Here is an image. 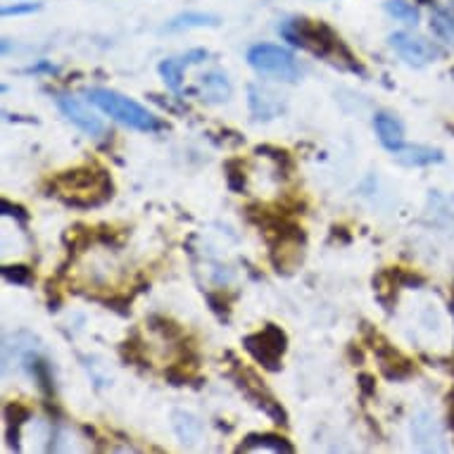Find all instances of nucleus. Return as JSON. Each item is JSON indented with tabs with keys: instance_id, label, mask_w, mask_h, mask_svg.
<instances>
[{
	"instance_id": "nucleus-1",
	"label": "nucleus",
	"mask_w": 454,
	"mask_h": 454,
	"mask_svg": "<svg viewBox=\"0 0 454 454\" xmlns=\"http://www.w3.org/2000/svg\"><path fill=\"white\" fill-rule=\"evenodd\" d=\"M53 196H60L62 203L72 207H98L112 197V179L105 169L84 165L62 172L50 179Z\"/></svg>"
},
{
	"instance_id": "nucleus-2",
	"label": "nucleus",
	"mask_w": 454,
	"mask_h": 454,
	"mask_svg": "<svg viewBox=\"0 0 454 454\" xmlns=\"http://www.w3.org/2000/svg\"><path fill=\"white\" fill-rule=\"evenodd\" d=\"M281 34L296 48H304V50H310L312 55H319V58H338L341 62H345L348 69L364 74V67L355 60V55L350 53V48L342 43L341 36L326 22L304 19V17L303 19H290L288 24H283Z\"/></svg>"
},
{
	"instance_id": "nucleus-3",
	"label": "nucleus",
	"mask_w": 454,
	"mask_h": 454,
	"mask_svg": "<svg viewBox=\"0 0 454 454\" xmlns=\"http://www.w3.org/2000/svg\"><path fill=\"white\" fill-rule=\"evenodd\" d=\"M88 96V103L103 110L105 114H110L112 119H117L124 127L136 131H159L162 129V121L155 117L152 112H148L141 103L127 98L117 91H110V88H88L86 91Z\"/></svg>"
},
{
	"instance_id": "nucleus-4",
	"label": "nucleus",
	"mask_w": 454,
	"mask_h": 454,
	"mask_svg": "<svg viewBox=\"0 0 454 454\" xmlns=\"http://www.w3.org/2000/svg\"><path fill=\"white\" fill-rule=\"evenodd\" d=\"M248 62L252 69H258L259 74L273 76L281 81H297L300 79V65L296 55L288 48L276 46V43H258L248 50Z\"/></svg>"
},
{
	"instance_id": "nucleus-5",
	"label": "nucleus",
	"mask_w": 454,
	"mask_h": 454,
	"mask_svg": "<svg viewBox=\"0 0 454 454\" xmlns=\"http://www.w3.org/2000/svg\"><path fill=\"white\" fill-rule=\"evenodd\" d=\"M242 348L250 352V357L265 369L279 371L281 357L288 350V335L276 324H266L262 331L242 338Z\"/></svg>"
},
{
	"instance_id": "nucleus-6",
	"label": "nucleus",
	"mask_w": 454,
	"mask_h": 454,
	"mask_svg": "<svg viewBox=\"0 0 454 454\" xmlns=\"http://www.w3.org/2000/svg\"><path fill=\"white\" fill-rule=\"evenodd\" d=\"M364 338L371 342L376 359H379L381 373L388 381H407L409 376H414V362L402 355L400 350H395L386 338H381L373 328H369V324H364Z\"/></svg>"
},
{
	"instance_id": "nucleus-7",
	"label": "nucleus",
	"mask_w": 454,
	"mask_h": 454,
	"mask_svg": "<svg viewBox=\"0 0 454 454\" xmlns=\"http://www.w3.org/2000/svg\"><path fill=\"white\" fill-rule=\"evenodd\" d=\"M235 386L241 388V393L248 397V400L255 404L258 409H262L266 417L272 419L273 424L288 426V414L286 409L281 407V402H276L269 390L265 388V381H259L252 371L242 369L238 376H235Z\"/></svg>"
},
{
	"instance_id": "nucleus-8",
	"label": "nucleus",
	"mask_w": 454,
	"mask_h": 454,
	"mask_svg": "<svg viewBox=\"0 0 454 454\" xmlns=\"http://www.w3.org/2000/svg\"><path fill=\"white\" fill-rule=\"evenodd\" d=\"M388 41H390L395 53L400 55L407 65H414V67H424V65L440 58V48L435 43L421 36H414L409 31H395Z\"/></svg>"
},
{
	"instance_id": "nucleus-9",
	"label": "nucleus",
	"mask_w": 454,
	"mask_h": 454,
	"mask_svg": "<svg viewBox=\"0 0 454 454\" xmlns=\"http://www.w3.org/2000/svg\"><path fill=\"white\" fill-rule=\"evenodd\" d=\"M55 105L60 107V112L65 114L74 127H79V129L84 131V134H88V136L93 138L105 136V124L100 121V117H96L88 107L81 105L76 98L65 96V93H58V96H55Z\"/></svg>"
},
{
	"instance_id": "nucleus-10",
	"label": "nucleus",
	"mask_w": 454,
	"mask_h": 454,
	"mask_svg": "<svg viewBox=\"0 0 454 454\" xmlns=\"http://www.w3.org/2000/svg\"><path fill=\"white\" fill-rule=\"evenodd\" d=\"M210 58V53L204 50V48H196V50H190V53L181 55V58H169V60L159 62V74L165 79V84H167L169 91L179 93L183 86V72L193 65H200Z\"/></svg>"
},
{
	"instance_id": "nucleus-11",
	"label": "nucleus",
	"mask_w": 454,
	"mask_h": 454,
	"mask_svg": "<svg viewBox=\"0 0 454 454\" xmlns=\"http://www.w3.org/2000/svg\"><path fill=\"white\" fill-rule=\"evenodd\" d=\"M304 235H288L272 242V265L279 273L296 272L303 262Z\"/></svg>"
},
{
	"instance_id": "nucleus-12",
	"label": "nucleus",
	"mask_w": 454,
	"mask_h": 454,
	"mask_svg": "<svg viewBox=\"0 0 454 454\" xmlns=\"http://www.w3.org/2000/svg\"><path fill=\"white\" fill-rule=\"evenodd\" d=\"M255 450H272L279 454H293L296 447L288 438L279 435V433H250L245 435L242 442L235 447V452H255Z\"/></svg>"
},
{
	"instance_id": "nucleus-13",
	"label": "nucleus",
	"mask_w": 454,
	"mask_h": 454,
	"mask_svg": "<svg viewBox=\"0 0 454 454\" xmlns=\"http://www.w3.org/2000/svg\"><path fill=\"white\" fill-rule=\"evenodd\" d=\"M373 129H376V136H379L381 145H383L386 150L395 152L404 145V129H402L400 119L393 117V114H376V117H373Z\"/></svg>"
},
{
	"instance_id": "nucleus-14",
	"label": "nucleus",
	"mask_w": 454,
	"mask_h": 454,
	"mask_svg": "<svg viewBox=\"0 0 454 454\" xmlns=\"http://www.w3.org/2000/svg\"><path fill=\"white\" fill-rule=\"evenodd\" d=\"M196 93L203 100H207V103H224V100L231 98V84H228V79L224 72L212 69V72H207V74L200 76Z\"/></svg>"
},
{
	"instance_id": "nucleus-15",
	"label": "nucleus",
	"mask_w": 454,
	"mask_h": 454,
	"mask_svg": "<svg viewBox=\"0 0 454 454\" xmlns=\"http://www.w3.org/2000/svg\"><path fill=\"white\" fill-rule=\"evenodd\" d=\"M393 158L407 167H428V165H438L442 162V150L438 148H428V145H402L400 150L393 152Z\"/></svg>"
},
{
	"instance_id": "nucleus-16",
	"label": "nucleus",
	"mask_w": 454,
	"mask_h": 454,
	"mask_svg": "<svg viewBox=\"0 0 454 454\" xmlns=\"http://www.w3.org/2000/svg\"><path fill=\"white\" fill-rule=\"evenodd\" d=\"M3 414H5V435H8L10 447L19 452L22 447H19V431H22V426L27 424L31 419V407L22 404V402H8L5 409H3Z\"/></svg>"
},
{
	"instance_id": "nucleus-17",
	"label": "nucleus",
	"mask_w": 454,
	"mask_h": 454,
	"mask_svg": "<svg viewBox=\"0 0 454 454\" xmlns=\"http://www.w3.org/2000/svg\"><path fill=\"white\" fill-rule=\"evenodd\" d=\"M250 107L255 119H273L283 110L279 96L259 86H250Z\"/></svg>"
},
{
	"instance_id": "nucleus-18",
	"label": "nucleus",
	"mask_w": 454,
	"mask_h": 454,
	"mask_svg": "<svg viewBox=\"0 0 454 454\" xmlns=\"http://www.w3.org/2000/svg\"><path fill=\"white\" fill-rule=\"evenodd\" d=\"M219 17L210 15V12H183V15L174 17V19L165 27V31L196 29V27H219Z\"/></svg>"
},
{
	"instance_id": "nucleus-19",
	"label": "nucleus",
	"mask_w": 454,
	"mask_h": 454,
	"mask_svg": "<svg viewBox=\"0 0 454 454\" xmlns=\"http://www.w3.org/2000/svg\"><path fill=\"white\" fill-rule=\"evenodd\" d=\"M431 29L433 34L440 38V41H445L447 46L454 50V12L452 10H442L438 8L431 15Z\"/></svg>"
},
{
	"instance_id": "nucleus-20",
	"label": "nucleus",
	"mask_w": 454,
	"mask_h": 454,
	"mask_svg": "<svg viewBox=\"0 0 454 454\" xmlns=\"http://www.w3.org/2000/svg\"><path fill=\"white\" fill-rule=\"evenodd\" d=\"M27 366H29L31 376L38 381L41 390L46 393V397H53V376H50V366L46 359H41L36 355L27 357Z\"/></svg>"
},
{
	"instance_id": "nucleus-21",
	"label": "nucleus",
	"mask_w": 454,
	"mask_h": 454,
	"mask_svg": "<svg viewBox=\"0 0 454 454\" xmlns=\"http://www.w3.org/2000/svg\"><path fill=\"white\" fill-rule=\"evenodd\" d=\"M148 326H150V331L159 334L167 342H174L179 338H183V328L176 324L174 319L169 317H162V314H152L148 317Z\"/></svg>"
},
{
	"instance_id": "nucleus-22",
	"label": "nucleus",
	"mask_w": 454,
	"mask_h": 454,
	"mask_svg": "<svg viewBox=\"0 0 454 454\" xmlns=\"http://www.w3.org/2000/svg\"><path fill=\"white\" fill-rule=\"evenodd\" d=\"M386 12L395 17L397 22L407 24V27H417L419 24V10L407 0H386Z\"/></svg>"
},
{
	"instance_id": "nucleus-23",
	"label": "nucleus",
	"mask_w": 454,
	"mask_h": 454,
	"mask_svg": "<svg viewBox=\"0 0 454 454\" xmlns=\"http://www.w3.org/2000/svg\"><path fill=\"white\" fill-rule=\"evenodd\" d=\"M255 152L262 155V158H269L272 162H276L281 176H288L293 172V158H290V152L283 150V148H276V145H258V150Z\"/></svg>"
},
{
	"instance_id": "nucleus-24",
	"label": "nucleus",
	"mask_w": 454,
	"mask_h": 454,
	"mask_svg": "<svg viewBox=\"0 0 454 454\" xmlns=\"http://www.w3.org/2000/svg\"><path fill=\"white\" fill-rule=\"evenodd\" d=\"M224 172H227V183L228 189L234 193H242L245 190V167H242V159H228L224 165Z\"/></svg>"
},
{
	"instance_id": "nucleus-25",
	"label": "nucleus",
	"mask_w": 454,
	"mask_h": 454,
	"mask_svg": "<svg viewBox=\"0 0 454 454\" xmlns=\"http://www.w3.org/2000/svg\"><path fill=\"white\" fill-rule=\"evenodd\" d=\"M0 272H3V279L8 283H15V286H31L34 283V272L27 265H8Z\"/></svg>"
},
{
	"instance_id": "nucleus-26",
	"label": "nucleus",
	"mask_w": 454,
	"mask_h": 454,
	"mask_svg": "<svg viewBox=\"0 0 454 454\" xmlns=\"http://www.w3.org/2000/svg\"><path fill=\"white\" fill-rule=\"evenodd\" d=\"M174 426H176V431H179V435H181L183 438V442H186V440H193L197 435V431H200V424H197L196 419L193 417H189V414H181V412H176L174 414Z\"/></svg>"
},
{
	"instance_id": "nucleus-27",
	"label": "nucleus",
	"mask_w": 454,
	"mask_h": 454,
	"mask_svg": "<svg viewBox=\"0 0 454 454\" xmlns=\"http://www.w3.org/2000/svg\"><path fill=\"white\" fill-rule=\"evenodd\" d=\"M121 357L131 364H141L145 366V350L143 342L138 341V338H129L127 342H121Z\"/></svg>"
},
{
	"instance_id": "nucleus-28",
	"label": "nucleus",
	"mask_w": 454,
	"mask_h": 454,
	"mask_svg": "<svg viewBox=\"0 0 454 454\" xmlns=\"http://www.w3.org/2000/svg\"><path fill=\"white\" fill-rule=\"evenodd\" d=\"M388 273L393 276L395 283L400 288H419L424 286V279L414 272H407V269H400V266H395V269H388Z\"/></svg>"
},
{
	"instance_id": "nucleus-29",
	"label": "nucleus",
	"mask_w": 454,
	"mask_h": 454,
	"mask_svg": "<svg viewBox=\"0 0 454 454\" xmlns=\"http://www.w3.org/2000/svg\"><path fill=\"white\" fill-rule=\"evenodd\" d=\"M41 5L38 3H17V5H8L3 8V17H19V15H34L38 12Z\"/></svg>"
},
{
	"instance_id": "nucleus-30",
	"label": "nucleus",
	"mask_w": 454,
	"mask_h": 454,
	"mask_svg": "<svg viewBox=\"0 0 454 454\" xmlns=\"http://www.w3.org/2000/svg\"><path fill=\"white\" fill-rule=\"evenodd\" d=\"M0 210H3L5 217H15L19 224H27V221H29V212L24 210L22 204H12L10 200H3V203H0Z\"/></svg>"
},
{
	"instance_id": "nucleus-31",
	"label": "nucleus",
	"mask_w": 454,
	"mask_h": 454,
	"mask_svg": "<svg viewBox=\"0 0 454 454\" xmlns=\"http://www.w3.org/2000/svg\"><path fill=\"white\" fill-rule=\"evenodd\" d=\"M357 386H359V390H362L364 397L376 395V379H373L371 373H359V376H357Z\"/></svg>"
},
{
	"instance_id": "nucleus-32",
	"label": "nucleus",
	"mask_w": 454,
	"mask_h": 454,
	"mask_svg": "<svg viewBox=\"0 0 454 454\" xmlns=\"http://www.w3.org/2000/svg\"><path fill=\"white\" fill-rule=\"evenodd\" d=\"M207 303L212 304V310L217 312L221 319L228 317V303L224 300V296H221V293L219 296H217V293H210V296H207Z\"/></svg>"
},
{
	"instance_id": "nucleus-33",
	"label": "nucleus",
	"mask_w": 454,
	"mask_h": 454,
	"mask_svg": "<svg viewBox=\"0 0 454 454\" xmlns=\"http://www.w3.org/2000/svg\"><path fill=\"white\" fill-rule=\"evenodd\" d=\"M348 357H350V359H352V364H362L364 362L362 350L357 348V345H350V348H348Z\"/></svg>"
},
{
	"instance_id": "nucleus-34",
	"label": "nucleus",
	"mask_w": 454,
	"mask_h": 454,
	"mask_svg": "<svg viewBox=\"0 0 454 454\" xmlns=\"http://www.w3.org/2000/svg\"><path fill=\"white\" fill-rule=\"evenodd\" d=\"M29 72H55L53 65H48V62H38L36 67H31Z\"/></svg>"
},
{
	"instance_id": "nucleus-35",
	"label": "nucleus",
	"mask_w": 454,
	"mask_h": 454,
	"mask_svg": "<svg viewBox=\"0 0 454 454\" xmlns=\"http://www.w3.org/2000/svg\"><path fill=\"white\" fill-rule=\"evenodd\" d=\"M419 3H426V5H428V3H433V0H419Z\"/></svg>"
},
{
	"instance_id": "nucleus-36",
	"label": "nucleus",
	"mask_w": 454,
	"mask_h": 454,
	"mask_svg": "<svg viewBox=\"0 0 454 454\" xmlns=\"http://www.w3.org/2000/svg\"><path fill=\"white\" fill-rule=\"evenodd\" d=\"M452 300H454V288H452Z\"/></svg>"
}]
</instances>
